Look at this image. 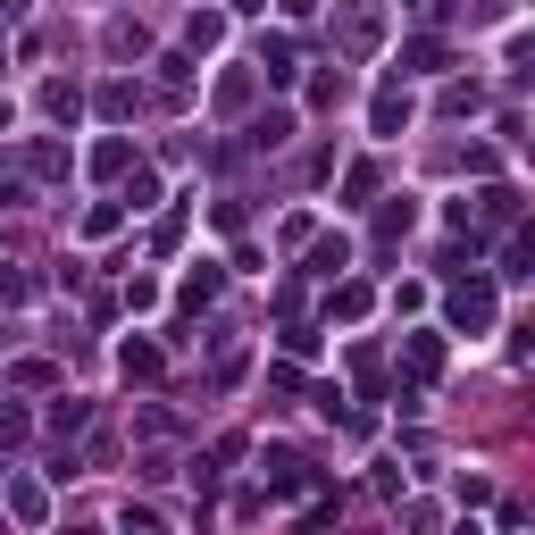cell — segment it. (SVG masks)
I'll return each mask as SVG.
<instances>
[{
    "mask_svg": "<svg viewBox=\"0 0 535 535\" xmlns=\"http://www.w3.org/2000/svg\"><path fill=\"white\" fill-rule=\"evenodd\" d=\"M452 318H460V327H469V335H477V327H485V318H494V293H485V285H469V293H460V301H452Z\"/></svg>",
    "mask_w": 535,
    "mask_h": 535,
    "instance_id": "obj_1",
    "label": "cell"
},
{
    "mask_svg": "<svg viewBox=\"0 0 535 535\" xmlns=\"http://www.w3.org/2000/svg\"><path fill=\"white\" fill-rule=\"evenodd\" d=\"M84 418H92V410L76 402V393H67V402H51V410H42V427H51V435H76V427H84Z\"/></svg>",
    "mask_w": 535,
    "mask_h": 535,
    "instance_id": "obj_2",
    "label": "cell"
},
{
    "mask_svg": "<svg viewBox=\"0 0 535 535\" xmlns=\"http://www.w3.org/2000/svg\"><path fill=\"white\" fill-rule=\"evenodd\" d=\"M410 368H418V377H435V368H444V343L418 335V343H410Z\"/></svg>",
    "mask_w": 535,
    "mask_h": 535,
    "instance_id": "obj_3",
    "label": "cell"
},
{
    "mask_svg": "<svg viewBox=\"0 0 535 535\" xmlns=\"http://www.w3.org/2000/svg\"><path fill=\"white\" fill-rule=\"evenodd\" d=\"M118 360H126V377H159V352H151V343H126Z\"/></svg>",
    "mask_w": 535,
    "mask_h": 535,
    "instance_id": "obj_4",
    "label": "cell"
},
{
    "mask_svg": "<svg viewBox=\"0 0 535 535\" xmlns=\"http://www.w3.org/2000/svg\"><path fill=\"white\" fill-rule=\"evenodd\" d=\"M444 67V42H410V76H435Z\"/></svg>",
    "mask_w": 535,
    "mask_h": 535,
    "instance_id": "obj_5",
    "label": "cell"
},
{
    "mask_svg": "<svg viewBox=\"0 0 535 535\" xmlns=\"http://www.w3.org/2000/svg\"><path fill=\"white\" fill-rule=\"evenodd\" d=\"M377 126H385V134L410 126V101H402V92H385V101H377Z\"/></svg>",
    "mask_w": 535,
    "mask_h": 535,
    "instance_id": "obj_6",
    "label": "cell"
},
{
    "mask_svg": "<svg viewBox=\"0 0 535 535\" xmlns=\"http://www.w3.org/2000/svg\"><path fill=\"white\" fill-rule=\"evenodd\" d=\"M26 435H34V418H26V410H0V444H26Z\"/></svg>",
    "mask_w": 535,
    "mask_h": 535,
    "instance_id": "obj_7",
    "label": "cell"
},
{
    "mask_svg": "<svg viewBox=\"0 0 535 535\" xmlns=\"http://www.w3.org/2000/svg\"><path fill=\"white\" fill-rule=\"evenodd\" d=\"M9 9H17V0H0V17H9Z\"/></svg>",
    "mask_w": 535,
    "mask_h": 535,
    "instance_id": "obj_8",
    "label": "cell"
}]
</instances>
